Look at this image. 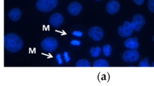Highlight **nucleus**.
<instances>
[{
  "label": "nucleus",
  "instance_id": "ddd939ff",
  "mask_svg": "<svg viewBox=\"0 0 154 86\" xmlns=\"http://www.w3.org/2000/svg\"><path fill=\"white\" fill-rule=\"evenodd\" d=\"M108 61L104 59H99L95 61L93 63V67H108Z\"/></svg>",
  "mask_w": 154,
  "mask_h": 86
},
{
  "label": "nucleus",
  "instance_id": "20e7f679",
  "mask_svg": "<svg viewBox=\"0 0 154 86\" xmlns=\"http://www.w3.org/2000/svg\"><path fill=\"white\" fill-rule=\"evenodd\" d=\"M140 58V54L137 49H128L125 51L122 55V59L127 63H134Z\"/></svg>",
  "mask_w": 154,
  "mask_h": 86
},
{
  "label": "nucleus",
  "instance_id": "6ab92c4d",
  "mask_svg": "<svg viewBox=\"0 0 154 86\" xmlns=\"http://www.w3.org/2000/svg\"><path fill=\"white\" fill-rule=\"evenodd\" d=\"M56 58H57V60L58 61V63L59 64H61L63 63V60L61 58V54H58L57 55H56Z\"/></svg>",
  "mask_w": 154,
  "mask_h": 86
},
{
  "label": "nucleus",
  "instance_id": "f257e3e1",
  "mask_svg": "<svg viewBox=\"0 0 154 86\" xmlns=\"http://www.w3.org/2000/svg\"><path fill=\"white\" fill-rule=\"evenodd\" d=\"M4 46L10 52H16L22 49L23 41L22 39L14 33L7 34L4 36Z\"/></svg>",
  "mask_w": 154,
  "mask_h": 86
},
{
  "label": "nucleus",
  "instance_id": "b1692460",
  "mask_svg": "<svg viewBox=\"0 0 154 86\" xmlns=\"http://www.w3.org/2000/svg\"><path fill=\"white\" fill-rule=\"evenodd\" d=\"M152 66H153V67H154V61H153V63H152Z\"/></svg>",
  "mask_w": 154,
  "mask_h": 86
},
{
  "label": "nucleus",
  "instance_id": "f03ea898",
  "mask_svg": "<svg viewBox=\"0 0 154 86\" xmlns=\"http://www.w3.org/2000/svg\"><path fill=\"white\" fill-rule=\"evenodd\" d=\"M58 0H38L36 2L37 8L42 12H49L57 5Z\"/></svg>",
  "mask_w": 154,
  "mask_h": 86
},
{
  "label": "nucleus",
  "instance_id": "39448f33",
  "mask_svg": "<svg viewBox=\"0 0 154 86\" xmlns=\"http://www.w3.org/2000/svg\"><path fill=\"white\" fill-rule=\"evenodd\" d=\"M134 28L131 25V22L125 21L122 25L118 28V34L123 37H128L132 35L134 31Z\"/></svg>",
  "mask_w": 154,
  "mask_h": 86
},
{
  "label": "nucleus",
  "instance_id": "4468645a",
  "mask_svg": "<svg viewBox=\"0 0 154 86\" xmlns=\"http://www.w3.org/2000/svg\"><path fill=\"white\" fill-rule=\"evenodd\" d=\"M100 52H101V48L99 46H97L96 48L91 47L90 50V53L91 55L94 58H96L99 57L100 54Z\"/></svg>",
  "mask_w": 154,
  "mask_h": 86
},
{
  "label": "nucleus",
  "instance_id": "a878e982",
  "mask_svg": "<svg viewBox=\"0 0 154 86\" xmlns=\"http://www.w3.org/2000/svg\"><path fill=\"white\" fill-rule=\"evenodd\" d=\"M97 1H99V0H97Z\"/></svg>",
  "mask_w": 154,
  "mask_h": 86
},
{
  "label": "nucleus",
  "instance_id": "9b49d317",
  "mask_svg": "<svg viewBox=\"0 0 154 86\" xmlns=\"http://www.w3.org/2000/svg\"><path fill=\"white\" fill-rule=\"evenodd\" d=\"M126 48L130 49H137L139 47L138 38L137 37H130L127 38L124 43Z\"/></svg>",
  "mask_w": 154,
  "mask_h": 86
},
{
  "label": "nucleus",
  "instance_id": "a211bd4d",
  "mask_svg": "<svg viewBox=\"0 0 154 86\" xmlns=\"http://www.w3.org/2000/svg\"><path fill=\"white\" fill-rule=\"evenodd\" d=\"M147 7L150 11L154 13V0H149L148 1Z\"/></svg>",
  "mask_w": 154,
  "mask_h": 86
},
{
  "label": "nucleus",
  "instance_id": "423d86ee",
  "mask_svg": "<svg viewBox=\"0 0 154 86\" xmlns=\"http://www.w3.org/2000/svg\"><path fill=\"white\" fill-rule=\"evenodd\" d=\"M146 23V20L144 17L140 14H135L131 22V25L134 29L136 31H140L143 26Z\"/></svg>",
  "mask_w": 154,
  "mask_h": 86
},
{
  "label": "nucleus",
  "instance_id": "0eeeda50",
  "mask_svg": "<svg viewBox=\"0 0 154 86\" xmlns=\"http://www.w3.org/2000/svg\"><path fill=\"white\" fill-rule=\"evenodd\" d=\"M88 36L94 41L100 40L103 36V31L99 26H93L88 31Z\"/></svg>",
  "mask_w": 154,
  "mask_h": 86
},
{
  "label": "nucleus",
  "instance_id": "f3484780",
  "mask_svg": "<svg viewBox=\"0 0 154 86\" xmlns=\"http://www.w3.org/2000/svg\"><path fill=\"white\" fill-rule=\"evenodd\" d=\"M139 67H150V65L149 63V60L147 57L141 60L139 64H138Z\"/></svg>",
  "mask_w": 154,
  "mask_h": 86
},
{
  "label": "nucleus",
  "instance_id": "2eb2a0df",
  "mask_svg": "<svg viewBox=\"0 0 154 86\" xmlns=\"http://www.w3.org/2000/svg\"><path fill=\"white\" fill-rule=\"evenodd\" d=\"M76 67H90V64L89 61L85 59H81L77 61L75 64Z\"/></svg>",
  "mask_w": 154,
  "mask_h": 86
},
{
  "label": "nucleus",
  "instance_id": "dca6fc26",
  "mask_svg": "<svg viewBox=\"0 0 154 86\" xmlns=\"http://www.w3.org/2000/svg\"><path fill=\"white\" fill-rule=\"evenodd\" d=\"M111 47L109 44H106L105 45L103 48H102V52L103 54L106 57H109L111 53Z\"/></svg>",
  "mask_w": 154,
  "mask_h": 86
},
{
  "label": "nucleus",
  "instance_id": "f8f14e48",
  "mask_svg": "<svg viewBox=\"0 0 154 86\" xmlns=\"http://www.w3.org/2000/svg\"><path fill=\"white\" fill-rule=\"evenodd\" d=\"M22 13L20 10L17 8H14L11 9L8 13V17L13 21H17L21 17Z\"/></svg>",
  "mask_w": 154,
  "mask_h": 86
},
{
  "label": "nucleus",
  "instance_id": "6e6552de",
  "mask_svg": "<svg viewBox=\"0 0 154 86\" xmlns=\"http://www.w3.org/2000/svg\"><path fill=\"white\" fill-rule=\"evenodd\" d=\"M63 20L64 17L63 15L59 13H55L50 16L49 22L52 26L57 28L59 27L61 25L63 22Z\"/></svg>",
  "mask_w": 154,
  "mask_h": 86
},
{
  "label": "nucleus",
  "instance_id": "aec40b11",
  "mask_svg": "<svg viewBox=\"0 0 154 86\" xmlns=\"http://www.w3.org/2000/svg\"><path fill=\"white\" fill-rule=\"evenodd\" d=\"M63 56H64V59H65L66 62V63H68V62L70 61V57H69V55H68V53H67V52H64Z\"/></svg>",
  "mask_w": 154,
  "mask_h": 86
},
{
  "label": "nucleus",
  "instance_id": "7ed1b4c3",
  "mask_svg": "<svg viewBox=\"0 0 154 86\" xmlns=\"http://www.w3.org/2000/svg\"><path fill=\"white\" fill-rule=\"evenodd\" d=\"M58 43L57 40L52 37L45 38L41 43L42 48L46 52H52L57 49Z\"/></svg>",
  "mask_w": 154,
  "mask_h": 86
},
{
  "label": "nucleus",
  "instance_id": "1a4fd4ad",
  "mask_svg": "<svg viewBox=\"0 0 154 86\" xmlns=\"http://www.w3.org/2000/svg\"><path fill=\"white\" fill-rule=\"evenodd\" d=\"M82 8V6L80 3L76 1H74L69 5L67 7V11L70 14L76 16L80 13Z\"/></svg>",
  "mask_w": 154,
  "mask_h": 86
},
{
  "label": "nucleus",
  "instance_id": "5701e85b",
  "mask_svg": "<svg viewBox=\"0 0 154 86\" xmlns=\"http://www.w3.org/2000/svg\"><path fill=\"white\" fill-rule=\"evenodd\" d=\"M132 1H134V2H135L137 5H142L144 2V0H132Z\"/></svg>",
  "mask_w": 154,
  "mask_h": 86
},
{
  "label": "nucleus",
  "instance_id": "393cba45",
  "mask_svg": "<svg viewBox=\"0 0 154 86\" xmlns=\"http://www.w3.org/2000/svg\"><path fill=\"white\" fill-rule=\"evenodd\" d=\"M153 42H154V35H153Z\"/></svg>",
  "mask_w": 154,
  "mask_h": 86
},
{
  "label": "nucleus",
  "instance_id": "4be33fe9",
  "mask_svg": "<svg viewBox=\"0 0 154 86\" xmlns=\"http://www.w3.org/2000/svg\"><path fill=\"white\" fill-rule=\"evenodd\" d=\"M72 34L75 36H77V37H81L82 35V32L80 31H75L72 32Z\"/></svg>",
  "mask_w": 154,
  "mask_h": 86
},
{
  "label": "nucleus",
  "instance_id": "9d476101",
  "mask_svg": "<svg viewBox=\"0 0 154 86\" xmlns=\"http://www.w3.org/2000/svg\"><path fill=\"white\" fill-rule=\"evenodd\" d=\"M106 9L109 14H115L120 9V4L119 2L115 0L110 1L107 3L106 5Z\"/></svg>",
  "mask_w": 154,
  "mask_h": 86
},
{
  "label": "nucleus",
  "instance_id": "412c9836",
  "mask_svg": "<svg viewBox=\"0 0 154 86\" xmlns=\"http://www.w3.org/2000/svg\"><path fill=\"white\" fill-rule=\"evenodd\" d=\"M70 43L74 46H79L81 43V41L79 40H73L70 41Z\"/></svg>",
  "mask_w": 154,
  "mask_h": 86
}]
</instances>
